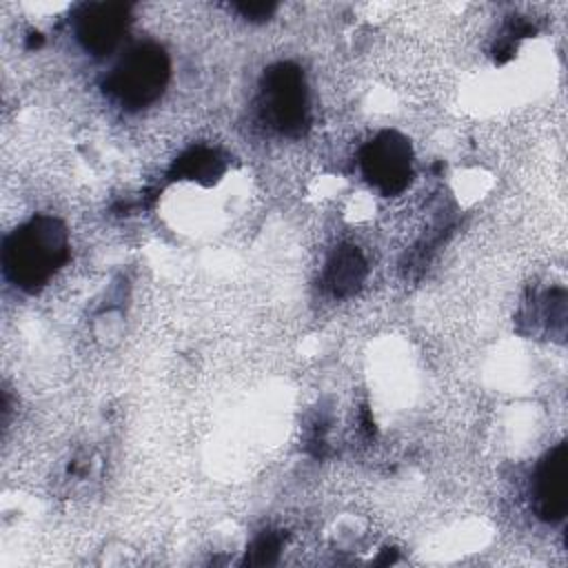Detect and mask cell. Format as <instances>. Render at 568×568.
I'll return each instance as SVG.
<instances>
[{"mask_svg":"<svg viewBox=\"0 0 568 568\" xmlns=\"http://www.w3.org/2000/svg\"><path fill=\"white\" fill-rule=\"evenodd\" d=\"M224 173V160L217 151L206 146H195L186 151L175 164L171 166L173 180H197V182H215Z\"/></svg>","mask_w":568,"mask_h":568,"instance_id":"ba28073f","label":"cell"},{"mask_svg":"<svg viewBox=\"0 0 568 568\" xmlns=\"http://www.w3.org/2000/svg\"><path fill=\"white\" fill-rule=\"evenodd\" d=\"M364 277H366V262L362 253L353 246H342L328 260L324 282L333 295L346 297L359 288Z\"/></svg>","mask_w":568,"mask_h":568,"instance_id":"52a82bcc","label":"cell"},{"mask_svg":"<svg viewBox=\"0 0 568 568\" xmlns=\"http://www.w3.org/2000/svg\"><path fill=\"white\" fill-rule=\"evenodd\" d=\"M169 58L158 44L133 47L104 80V89L124 106L140 109L166 87Z\"/></svg>","mask_w":568,"mask_h":568,"instance_id":"7a4b0ae2","label":"cell"},{"mask_svg":"<svg viewBox=\"0 0 568 568\" xmlns=\"http://www.w3.org/2000/svg\"><path fill=\"white\" fill-rule=\"evenodd\" d=\"M129 7L115 2L84 4L75 16V36L93 55L109 53L129 24Z\"/></svg>","mask_w":568,"mask_h":568,"instance_id":"5b68a950","label":"cell"},{"mask_svg":"<svg viewBox=\"0 0 568 568\" xmlns=\"http://www.w3.org/2000/svg\"><path fill=\"white\" fill-rule=\"evenodd\" d=\"M69 260L64 226L38 215L7 235L2 244L4 275L22 291H38Z\"/></svg>","mask_w":568,"mask_h":568,"instance_id":"6da1fadb","label":"cell"},{"mask_svg":"<svg viewBox=\"0 0 568 568\" xmlns=\"http://www.w3.org/2000/svg\"><path fill=\"white\" fill-rule=\"evenodd\" d=\"M277 552H280V537L273 532H264L248 548L246 561L253 566H264V564H271L277 557Z\"/></svg>","mask_w":568,"mask_h":568,"instance_id":"9c48e42d","label":"cell"},{"mask_svg":"<svg viewBox=\"0 0 568 568\" xmlns=\"http://www.w3.org/2000/svg\"><path fill=\"white\" fill-rule=\"evenodd\" d=\"M235 9L248 20H264L275 11V2H240Z\"/></svg>","mask_w":568,"mask_h":568,"instance_id":"30bf717a","label":"cell"},{"mask_svg":"<svg viewBox=\"0 0 568 568\" xmlns=\"http://www.w3.org/2000/svg\"><path fill=\"white\" fill-rule=\"evenodd\" d=\"M364 178L384 195H395L410 180V144L397 131H382L359 155Z\"/></svg>","mask_w":568,"mask_h":568,"instance_id":"277c9868","label":"cell"},{"mask_svg":"<svg viewBox=\"0 0 568 568\" xmlns=\"http://www.w3.org/2000/svg\"><path fill=\"white\" fill-rule=\"evenodd\" d=\"M566 444H557L550 453L544 455L535 470L532 479V499L535 510L546 521H559L566 515Z\"/></svg>","mask_w":568,"mask_h":568,"instance_id":"8992f818","label":"cell"},{"mask_svg":"<svg viewBox=\"0 0 568 568\" xmlns=\"http://www.w3.org/2000/svg\"><path fill=\"white\" fill-rule=\"evenodd\" d=\"M264 120L282 133L297 135L308 120L304 75L293 62H277L262 78Z\"/></svg>","mask_w":568,"mask_h":568,"instance_id":"3957f363","label":"cell"}]
</instances>
